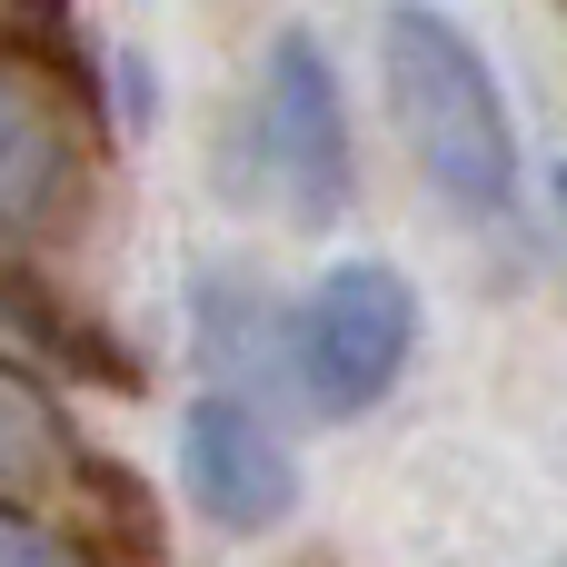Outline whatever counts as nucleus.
Wrapping results in <instances>:
<instances>
[{"label":"nucleus","instance_id":"1","mask_svg":"<svg viewBox=\"0 0 567 567\" xmlns=\"http://www.w3.org/2000/svg\"><path fill=\"white\" fill-rule=\"evenodd\" d=\"M379 80H389V120L399 140L419 150L429 189L458 199V209H508L518 199V120L498 100V70L488 50L429 10V0H389L379 10Z\"/></svg>","mask_w":567,"mask_h":567},{"label":"nucleus","instance_id":"2","mask_svg":"<svg viewBox=\"0 0 567 567\" xmlns=\"http://www.w3.org/2000/svg\"><path fill=\"white\" fill-rule=\"evenodd\" d=\"M419 359V289L389 259H339L289 319V379L319 419H369Z\"/></svg>","mask_w":567,"mask_h":567},{"label":"nucleus","instance_id":"3","mask_svg":"<svg viewBox=\"0 0 567 567\" xmlns=\"http://www.w3.org/2000/svg\"><path fill=\"white\" fill-rule=\"evenodd\" d=\"M259 140H269V169L279 189L299 199V219H339L349 209V100H339V70L309 30H279L269 40V80H259Z\"/></svg>","mask_w":567,"mask_h":567},{"label":"nucleus","instance_id":"4","mask_svg":"<svg viewBox=\"0 0 567 567\" xmlns=\"http://www.w3.org/2000/svg\"><path fill=\"white\" fill-rule=\"evenodd\" d=\"M179 488H189V508H199L209 528L269 538V528L299 508V458L279 449V429H269L249 399L209 389V399L179 419Z\"/></svg>","mask_w":567,"mask_h":567},{"label":"nucleus","instance_id":"5","mask_svg":"<svg viewBox=\"0 0 567 567\" xmlns=\"http://www.w3.org/2000/svg\"><path fill=\"white\" fill-rule=\"evenodd\" d=\"M50 189H60V120H50L40 80H20L0 60V219L50 209Z\"/></svg>","mask_w":567,"mask_h":567},{"label":"nucleus","instance_id":"6","mask_svg":"<svg viewBox=\"0 0 567 567\" xmlns=\"http://www.w3.org/2000/svg\"><path fill=\"white\" fill-rule=\"evenodd\" d=\"M40 449H50V419L0 379V488H10V478H30V468H40Z\"/></svg>","mask_w":567,"mask_h":567},{"label":"nucleus","instance_id":"7","mask_svg":"<svg viewBox=\"0 0 567 567\" xmlns=\"http://www.w3.org/2000/svg\"><path fill=\"white\" fill-rule=\"evenodd\" d=\"M0 567H70V548H50L40 528H20V518H0Z\"/></svg>","mask_w":567,"mask_h":567},{"label":"nucleus","instance_id":"8","mask_svg":"<svg viewBox=\"0 0 567 567\" xmlns=\"http://www.w3.org/2000/svg\"><path fill=\"white\" fill-rule=\"evenodd\" d=\"M548 189H558V219H567V159H558V179H548Z\"/></svg>","mask_w":567,"mask_h":567}]
</instances>
